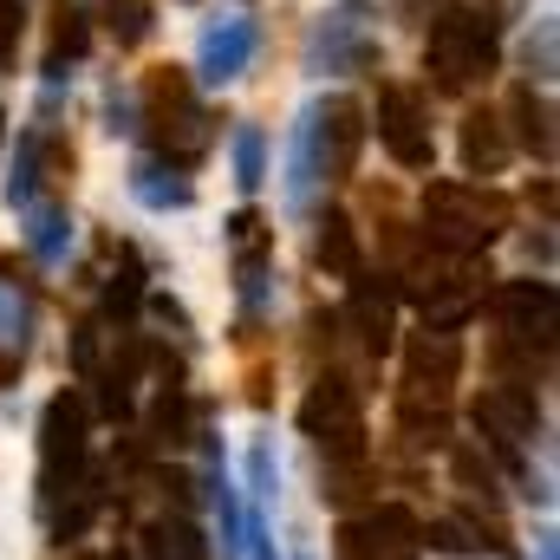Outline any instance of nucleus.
<instances>
[{
  "mask_svg": "<svg viewBox=\"0 0 560 560\" xmlns=\"http://www.w3.org/2000/svg\"><path fill=\"white\" fill-rule=\"evenodd\" d=\"M495 66H502V26L482 7H469V0H443L430 13V39H423V79H430V92L463 98Z\"/></svg>",
  "mask_w": 560,
  "mask_h": 560,
  "instance_id": "obj_1",
  "label": "nucleus"
},
{
  "mask_svg": "<svg viewBox=\"0 0 560 560\" xmlns=\"http://www.w3.org/2000/svg\"><path fill=\"white\" fill-rule=\"evenodd\" d=\"M138 105H143L138 125L150 131V143H156L163 163L196 170V163L209 156V143H215V118H209V105L196 98V79H189L183 66H156V72L138 85Z\"/></svg>",
  "mask_w": 560,
  "mask_h": 560,
  "instance_id": "obj_2",
  "label": "nucleus"
},
{
  "mask_svg": "<svg viewBox=\"0 0 560 560\" xmlns=\"http://www.w3.org/2000/svg\"><path fill=\"white\" fill-rule=\"evenodd\" d=\"M502 229H509V196L502 189H489V183H450V176H436L430 189H423V248H436V255H482L489 242H502Z\"/></svg>",
  "mask_w": 560,
  "mask_h": 560,
  "instance_id": "obj_3",
  "label": "nucleus"
},
{
  "mask_svg": "<svg viewBox=\"0 0 560 560\" xmlns=\"http://www.w3.org/2000/svg\"><path fill=\"white\" fill-rule=\"evenodd\" d=\"M300 436H313L319 463H359V456H372V443H365V398H359V385L346 372H319L313 378V392L300 405Z\"/></svg>",
  "mask_w": 560,
  "mask_h": 560,
  "instance_id": "obj_4",
  "label": "nucleus"
},
{
  "mask_svg": "<svg viewBox=\"0 0 560 560\" xmlns=\"http://www.w3.org/2000/svg\"><path fill=\"white\" fill-rule=\"evenodd\" d=\"M85 456H92V411H85V398L79 392L46 398V411H39V509H52L85 476Z\"/></svg>",
  "mask_w": 560,
  "mask_h": 560,
  "instance_id": "obj_5",
  "label": "nucleus"
},
{
  "mask_svg": "<svg viewBox=\"0 0 560 560\" xmlns=\"http://www.w3.org/2000/svg\"><path fill=\"white\" fill-rule=\"evenodd\" d=\"M372 125H378V143L392 150V163H398V170L423 176V170L436 163L430 105H423L418 85H378V112H372Z\"/></svg>",
  "mask_w": 560,
  "mask_h": 560,
  "instance_id": "obj_6",
  "label": "nucleus"
},
{
  "mask_svg": "<svg viewBox=\"0 0 560 560\" xmlns=\"http://www.w3.org/2000/svg\"><path fill=\"white\" fill-rule=\"evenodd\" d=\"M33 332H39V280L26 261L0 255V392L26 372Z\"/></svg>",
  "mask_w": 560,
  "mask_h": 560,
  "instance_id": "obj_7",
  "label": "nucleus"
},
{
  "mask_svg": "<svg viewBox=\"0 0 560 560\" xmlns=\"http://www.w3.org/2000/svg\"><path fill=\"white\" fill-rule=\"evenodd\" d=\"M306 66L313 72H372L378 66V33L365 20V0H339L332 13H319V26L306 39Z\"/></svg>",
  "mask_w": 560,
  "mask_h": 560,
  "instance_id": "obj_8",
  "label": "nucleus"
},
{
  "mask_svg": "<svg viewBox=\"0 0 560 560\" xmlns=\"http://www.w3.org/2000/svg\"><path fill=\"white\" fill-rule=\"evenodd\" d=\"M469 423L482 430V443H489L502 463H515V456L548 430V423H541V405H535V392H522V385H489V392H476Z\"/></svg>",
  "mask_w": 560,
  "mask_h": 560,
  "instance_id": "obj_9",
  "label": "nucleus"
},
{
  "mask_svg": "<svg viewBox=\"0 0 560 560\" xmlns=\"http://www.w3.org/2000/svg\"><path fill=\"white\" fill-rule=\"evenodd\" d=\"M489 319H495V339L555 346V326H560L555 280H502V287L489 293Z\"/></svg>",
  "mask_w": 560,
  "mask_h": 560,
  "instance_id": "obj_10",
  "label": "nucleus"
},
{
  "mask_svg": "<svg viewBox=\"0 0 560 560\" xmlns=\"http://www.w3.org/2000/svg\"><path fill=\"white\" fill-rule=\"evenodd\" d=\"M313 118V150H319V176L326 183H346L359 170V143H365V105L332 92V98H313L306 105Z\"/></svg>",
  "mask_w": 560,
  "mask_h": 560,
  "instance_id": "obj_11",
  "label": "nucleus"
},
{
  "mask_svg": "<svg viewBox=\"0 0 560 560\" xmlns=\"http://www.w3.org/2000/svg\"><path fill=\"white\" fill-rule=\"evenodd\" d=\"M456 372H463L456 332H430V326L411 332V339H405V398H398V405H430V411H443Z\"/></svg>",
  "mask_w": 560,
  "mask_h": 560,
  "instance_id": "obj_12",
  "label": "nucleus"
},
{
  "mask_svg": "<svg viewBox=\"0 0 560 560\" xmlns=\"http://www.w3.org/2000/svg\"><path fill=\"white\" fill-rule=\"evenodd\" d=\"M346 326H352V339L372 352V359H385L392 346H398V275H352L346 287V313H339Z\"/></svg>",
  "mask_w": 560,
  "mask_h": 560,
  "instance_id": "obj_13",
  "label": "nucleus"
},
{
  "mask_svg": "<svg viewBox=\"0 0 560 560\" xmlns=\"http://www.w3.org/2000/svg\"><path fill=\"white\" fill-rule=\"evenodd\" d=\"M418 515L405 502H378L339 528V560H405L418 548Z\"/></svg>",
  "mask_w": 560,
  "mask_h": 560,
  "instance_id": "obj_14",
  "label": "nucleus"
},
{
  "mask_svg": "<svg viewBox=\"0 0 560 560\" xmlns=\"http://www.w3.org/2000/svg\"><path fill=\"white\" fill-rule=\"evenodd\" d=\"M255 46H261L255 13H215V20L202 26V39H196V79H202V85H235V79L248 72Z\"/></svg>",
  "mask_w": 560,
  "mask_h": 560,
  "instance_id": "obj_15",
  "label": "nucleus"
},
{
  "mask_svg": "<svg viewBox=\"0 0 560 560\" xmlns=\"http://www.w3.org/2000/svg\"><path fill=\"white\" fill-rule=\"evenodd\" d=\"M143 365H150V346H143L138 332H125L118 352H112V365L92 372V378H98V398H105V418H131V411H138Z\"/></svg>",
  "mask_w": 560,
  "mask_h": 560,
  "instance_id": "obj_16",
  "label": "nucleus"
},
{
  "mask_svg": "<svg viewBox=\"0 0 560 560\" xmlns=\"http://www.w3.org/2000/svg\"><path fill=\"white\" fill-rule=\"evenodd\" d=\"M509 156H515V143L502 131V112H469V118H463V170H469L476 183L502 176Z\"/></svg>",
  "mask_w": 560,
  "mask_h": 560,
  "instance_id": "obj_17",
  "label": "nucleus"
},
{
  "mask_svg": "<svg viewBox=\"0 0 560 560\" xmlns=\"http://www.w3.org/2000/svg\"><path fill=\"white\" fill-rule=\"evenodd\" d=\"M143 436L163 443V450H183L189 436H202V423H196V398H189L183 372H170V378L156 385V405H150V430H143Z\"/></svg>",
  "mask_w": 560,
  "mask_h": 560,
  "instance_id": "obj_18",
  "label": "nucleus"
},
{
  "mask_svg": "<svg viewBox=\"0 0 560 560\" xmlns=\"http://www.w3.org/2000/svg\"><path fill=\"white\" fill-rule=\"evenodd\" d=\"M138 560H209V535L176 509V515H150L138 528Z\"/></svg>",
  "mask_w": 560,
  "mask_h": 560,
  "instance_id": "obj_19",
  "label": "nucleus"
},
{
  "mask_svg": "<svg viewBox=\"0 0 560 560\" xmlns=\"http://www.w3.org/2000/svg\"><path fill=\"white\" fill-rule=\"evenodd\" d=\"M509 118H515V138L528 156H541V163H555V98L541 92V85H515L509 92Z\"/></svg>",
  "mask_w": 560,
  "mask_h": 560,
  "instance_id": "obj_20",
  "label": "nucleus"
},
{
  "mask_svg": "<svg viewBox=\"0 0 560 560\" xmlns=\"http://www.w3.org/2000/svg\"><path fill=\"white\" fill-rule=\"evenodd\" d=\"M131 196H138L143 209L170 215V209H189L196 202V183H189V170H176L163 156H138L131 163Z\"/></svg>",
  "mask_w": 560,
  "mask_h": 560,
  "instance_id": "obj_21",
  "label": "nucleus"
},
{
  "mask_svg": "<svg viewBox=\"0 0 560 560\" xmlns=\"http://www.w3.org/2000/svg\"><path fill=\"white\" fill-rule=\"evenodd\" d=\"M313 261H319L326 275H339V280H352L359 268H365V255H359V229H352V215H346V209H326V215H319Z\"/></svg>",
  "mask_w": 560,
  "mask_h": 560,
  "instance_id": "obj_22",
  "label": "nucleus"
},
{
  "mask_svg": "<svg viewBox=\"0 0 560 560\" xmlns=\"http://www.w3.org/2000/svg\"><path fill=\"white\" fill-rule=\"evenodd\" d=\"M72 248V209L66 202H33L26 209V255L33 261H66Z\"/></svg>",
  "mask_w": 560,
  "mask_h": 560,
  "instance_id": "obj_23",
  "label": "nucleus"
},
{
  "mask_svg": "<svg viewBox=\"0 0 560 560\" xmlns=\"http://www.w3.org/2000/svg\"><path fill=\"white\" fill-rule=\"evenodd\" d=\"M450 469H456V482H463L489 515H495V502H502V476H495V463H489L476 443H456V450H450Z\"/></svg>",
  "mask_w": 560,
  "mask_h": 560,
  "instance_id": "obj_24",
  "label": "nucleus"
},
{
  "mask_svg": "<svg viewBox=\"0 0 560 560\" xmlns=\"http://www.w3.org/2000/svg\"><path fill=\"white\" fill-rule=\"evenodd\" d=\"M365 489H372V456H359V463H319V502L359 509Z\"/></svg>",
  "mask_w": 560,
  "mask_h": 560,
  "instance_id": "obj_25",
  "label": "nucleus"
},
{
  "mask_svg": "<svg viewBox=\"0 0 560 560\" xmlns=\"http://www.w3.org/2000/svg\"><path fill=\"white\" fill-rule=\"evenodd\" d=\"M143 293H150V287H143V255L138 248H118V268L105 275V313L131 319V313L143 306Z\"/></svg>",
  "mask_w": 560,
  "mask_h": 560,
  "instance_id": "obj_26",
  "label": "nucleus"
},
{
  "mask_svg": "<svg viewBox=\"0 0 560 560\" xmlns=\"http://www.w3.org/2000/svg\"><path fill=\"white\" fill-rule=\"evenodd\" d=\"M229 150H235V183L255 196V189L268 183V131H261V125H235V143H229Z\"/></svg>",
  "mask_w": 560,
  "mask_h": 560,
  "instance_id": "obj_27",
  "label": "nucleus"
},
{
  "mask_svg": "<svg viewBox=\"0 0 560 560\" xmlns=\"http://www.w3.org/2000/svg\"><path fill=\"white\" fill-rule=\"evenodd\" d=\"M150 0H112V39L118 46H143L150 39Z\"/></svg>",
  "mask_w": 560,
  "mask_h": 560,
  "instance_id": "obj_28",
  "label": "nucleus"
},
{
  "mask_svg": "<svg viewBox=\"0 0 560 560\" xmlns=\"http://www.w3.org/2000/svg\"><path fill=\"white\" fill-rule=\"evenodd\" d=\"M418 541H430L436 555H476V541H482V535H476V515H456V522H436V528L418 535Z\"/></svg>",
  "mask_w": 560,
  "mask_h": 560,
  "instance_id": "obj_29",
  "label": "nucleus"
},
{
  "mask_svg": "<svg viewBox=\"0 0 560 560\" xmlns=\"http://www.w3.org/2000/svg\"><path fill=\"white\" fill-rule=\"evenodd\" d=\"M248 489H255V502H275L280 495V463H275V443L268 436L248 450Z\"/></svg>",
  "mask_w": 560,
  "mask_h": 560,
  "instance_id": "obj_30",
  "label": "nucleus"
},
{
  "mask_svg": "<svg viewBox=\"0 0 560 560\" xmlns=\"http://www.w3.org/2000/svg\"><path fill=\"white\" fill-rule=\"evenodd\" d=\"M522 66H528L535 79H555V20H541V26L528 33V46H522Z\"/></svg>",
  "mask_w": 560,
  "mask_h": 560,
  "instance_id": "obj_31",
  "label": "nucleus"
},
{
  "mask_svg": "<svg viewBox=\"0 0 560 560\" xmlns=\"http://www.w3.org/2000/svg\"><path fill=\"white\" fill-rule=\"evenodd\" d=\"M20 33H26V0H0V66H13Z\"/></svg>",
  "mask_w": 560,
  "mask_h": 560,
  "instance_id": "obj_32",
  "label": "nucleus"
},
{
  "mask_svg": "<svg viewBox=\"0 0 560 560\" xmlns=\"http://www.w3.org/2000/svg\"><path fill=\"white\" fill-rule=\"evenodd\" d=\"M229 235H235V248H242V255H248V248H275L255 209H235V222H229Z\"/></svg>",
  "mask_w": 560,
  "mask_h": 560,
  "instance_id": "obj_33",
  "label": "nucleus"
},
{
  "mask_svg": "<svg viewBox=\"0 0 560 560\" xmlns=\"http://www.w3.org/2000/svg\"><path fill=\"white\" fill-rule=\"evenodd\" d=\"M242 555H248V560H280L275 555V535H268V522H261V515H248V522H242Z\"/></svg>",
  "mask_w": 560,
  "mask_h": 560,
  "instance_id": "obj_34",
  "label": "nucleus"
},
{
  "mask_svg": "<svg viewBox=\"0 0 560 560\" xmlns=\"http://www.w3.org/2000/svg\"><path fill=\"white\" fill-rule=\"evenodd\" d=\"M72 359H79V378H92V372H98V319H85V326H79Z\"/></svg>",
  "mask_w": 560,
  "mask_h": 560,
  "instance_id": "obj_35",
  "label": "nucleus"
},
{
  "mask_svg": "<svg viewBox=\"0 0 560 560\" xmlns=\"http://www.w3.org/2000/svg\"><path fill=\"white\" fill-rule=\"evenodd\" d=\"M469 7H482L495 26H509V20H522V13H528V0H469Z\"/></svg>",
  "mask_w": 560,
  "mask_h": 560,
  "instance_id": "obj_36",
  "label": "nucleus"
},
{
  "mask_svg": "<svg viewBox=\"0 0 560 560\" xmlns=\"http://www.w3.org/2000/svg\"><path fill=\"white\" fill-rule=\"evenodd\" d=\"M392 7H398V13H405V20H423V13H436V7H443V0H392Z\"/></svg>",
  "mask_w": 560,
  "mask_h": 560,
  "instance_id": "obj_37",
  "label": "nucleus"
},
{
  "mask_svg": "<svg viewBox=\"0 0 560 560\" xmlns=\"http://www.w3.org/2000/svg\"><path fill=\"white\" fill-rule=\"evenodd\" d=\"M535 560H560V548H555V535H541V555Z\"/></svg>",
  "mask_w": 560,
  "mask_h": 560,
  "instance_id": "obj_38",
  "label": "nucleus"
},
{
  "mask_svg": "<svg viewBox=\"0 0 560 560\" xmlns=\"http://www.w3.org/2000/svg\"><path fill=\"white\" fill-rule=\"evenodd\" d=\"M72 7H92V0H72ZM105 7H112V0H105Z\"/></svg>",
  "mask_w": 560,
  "mask_h": 560,
  "instance_id": "obj_39",
  "label": "nucleus"
},
{
  "mask_svg": "<svg viewBox=\"0 0 560 560\" xmlns=\"http://www.w3.org/2000/svg\"><path fill=\"white\" fill-rule=\"evenodd\" d=\"M0 138H7V112H0Z\"/></svg>",
  "mask_w": 560,
  "mask_h": 560,
  "instance_id": "obj_40",
  "label": "nucleus"
},
{
  "mask_svg": "<svg viewBox=\"0 0 560 560\" xmlns=\"http://www.w3.org/2000/svg\"><path fill=\"white\" fill-rule=\"evenodd\" d=\"M293 560H313V555H293Z\"/></svg>",
  "mask_w": 560,
  "mask_h": 560,
  "instance_id": "obj_41",
  "label": "nucleus"
},
{
  "mask_svg": "<svg viewBox=\"0 0 560 560\" xmlns=\"http://www.w3.org/2000/svg\"><path fill=\"white\" fill-rule=\"evenodd\" d=\"M112 560H125V555H112Z\"/></svg>",
  "mask_w": 560,
  "mask_h": 560,
  "instance_id": "obj_42",
  "label": "nucleus"
},
{
  "mask_svg": "<svg viewBox=\"0 0 560 560\" xmlns=\"http://www.w3.org/2000/svg\"><path fill=\"white\" fill-rule=\"evenodd\" d=\"M405 560H411V555H405Z\"/></svg>",
  "mask_w": 560,
  "mask_h": 560,
  "instance_id": "obj_43",
  "label": "nucleus"
}]
</instances>
